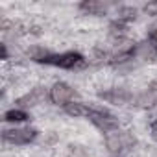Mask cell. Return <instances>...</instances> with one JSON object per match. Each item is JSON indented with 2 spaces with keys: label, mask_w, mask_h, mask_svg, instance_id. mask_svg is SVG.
I'll return each instance as SVG.
<instances>
[{
  "label": "cell",
  "mask_w": 157,
  "mask_h": 157,
  "mask_svg": "<svg viewBox=\"0 0 157 157\" xmlns=\"http://www.w3.org/2000/svg\"><path fill=\"white\" fill-rule=\"evenodd\" d=\"M135 144V137L129 131H111L105 135V146L109 151H122L126 148H131Z\"/></svg>",
  "instance_id": "obj_2"
},
{
  "label": "cell",
  "mask_w": 157,
  "mask_h": 157,
  "mask_svg": "<svg viewBox=\"0 0 157 157\" xmlns=\"http://www.w3.org/2000/svg\"><path fill=\"white\" fill-rule=\"evenodd\" d=\"M109 33H111V37L118 39V41L124 39L126 33H128V26H126V22H120V21L111 22V26H109Z\"/></svg>",
  "instance_id": "obj_12"
},
{
  "label": "cell",
  "mask_w": 157,
  "mask_h": 157,
  "mask_svg": "<svg viewBox=\"0 0 157 157\" xmlns=\"http://www.w3.org/2000/svg\"><path fill=\"white\" fill-rule=\"evenodd\" d=\"M133 56L137 59H142V61H151L157 57V44H153L151 41H144V43H139L135 48H133Z\"/></svg>",
  "instance_id": "obj_8"
},
{
  "label": "cell",
  "mask_w": 157,
  "mask_h": 157,
  "mask_svg": "<svg viewBox=\"0 0 157 157\" xmlns=\"http://www.w3.org/2000/svg\"><path fill=\"white\" fill-rule=\"evenodd\" d=\"M89 111L91 109L87 105H83L82 102H74V100L65 105V113L70 117H89Z\"/></svg>",
  "instance_id": "obj_10"
},
{
  "label": "cell",
  "mask_w": 157,
  "mask_h": 157,
  "mask_svg": "<svg viewBox=\"0 0 157 157\" xmlns=\"http://www.w3.org/2000/svg\"><path fill=\"white\" fill-rule=\"evenodd\" d=\"M100 98L113 104V105H124L128 102H133L135 96H131V93H128L126 89L118 87V89H111V91H105V93H100Z\"/></svg>",
  "instance_id": "obj_7"
},
{
  "label": "cell",
  "mask_w": 157,
  "mask_h": 157,
  "mask_svg": "<svg viewBox=\"0 0 157 157\" xmlns=\"http://www.w3.org/2000/svg\"><path fill=\"white\" fill-rule=\"evenodd\" d=\"M117 15H118L117 21H120V22H129V21H135V19H137V10H135L133 6H120L118 11H117Z\"/></svg>",
  "instance_id": "obj_11"
},
{
  "label": "cell",
  "mask_w": 157,
  "mask_h": 157,
  "mask_svg": "<svg viewBox=\"0 0 157 157\" xmlns=\"http://www.w3.org/2000/svg\"><path fill=\"white\" fill-rule=\"evenodd\" d=\"M109 2H102V0H85L82 2V11L89 13V15H105L109 10Z\"/></svg>",
  "instance_id": "obj_9"
},
{
  "label": "cell",
  "mask_w": 157,
  "mask_h": 157,
  "mask_svg": "<svg viewBox=\"0 0 157 157\" xmlns=\"http://www.w3.org/2000/svg\"><path fill=\"white\" fill-rule=\"evenodd\" d=\"M37 137V129L33 128H13V129H4L2 131V139L6 142L22 146V144H30L32 140H35Z\"/></svg>",
  "instance_id": "obj_3"
},
{
  "label": "cell",
  "mask_w": 157,
  "mask_h": 157,
  "mask_svg": "<svg viewBox=\"0 0 157 157\" xmlns=\"http://www.w3.org/2000/svg\"><path fill=\"white\" fill-rule=\"evenodd\" d=\"M0 50H2V59H8V48H6V44H0Z\"/></svg>",
  "instance_id": "obj_16"
},
{
  "label": "cell",
  "mask_w": 157,
  "mask_h": 157,
  "mask_svg": "<svg viewBox=\"0 0 157 157\" xmlns=\"http://www.w3.org/2000/svg\"><path fill=\"white\" fill-rule=\"evenodd\" d=\"M150 133H151V137H153V140H157V120L150 126Z\"/></svg>",
  "instance_id": "obj_15"
},
{
  "label": "cell",
  "mask_w": 157,
  "mask_h": 157,
  "mask_svg": "<svg viewBox=\"0 0 157 157\" xmlns=\"http://www.w3.org/2000/svg\"><path fill=\"white\" fill-rule=\"evenodd\" d=\"M151 43H153V44H157V30L151 33Z\"/></svg>",
  "instance_id": "obj_17"
},
{
  "label": "cell",
  "mask_w": 157,
  "mask_h": 157,
  "mask_svg": "<svg viewBox=\"0 0 157 157\" xmlns=\"http://www.w3.org/2000/svg\"><path fill=\"white\" fill-rule=\"evenodd\" d=\"M46 96H50V91H46V87H35L28 94L21 96L17 100V104H19V107H32V105H37L43 100H46Z\"/></svg>",
  "instance_id": "obj_6"
},
{
  "label": "cell",
  "mask_w": 157,
  "mask_h": 157,
  "mask_svg": "<svg viewBox=\"0 0 157 157\" xmlns=\"http://www.w3.org/2000/svg\"><path fill=\"white\" fill-rule=\"evenodd\" d=\"M44 65H52V67H59V68H76V67H82L83 65V57L82 54L78 52H65V54H48L43 61Z\"/></svg>",
  "instance_id": "obj_1"
},
{
  "label": "cell",
  "mask_w": 157,
  "mask_h": 157,
  "mask_svg": "<svg viewBox=\"0 0 157 157\" xmlns=\"http://www.w3.org/2000/svg\"><path fill=\"white\" fill-rule=\"evenodd\" d=\"M89 120L98 129H102L105 133H111V131L118 129V120L113 115H109L107 111H104V109H91L89 111Z\"/></svg>",
  "instance_id": "obj_4"
},
{
  "label": "cell",
  "mask_w": 157,
  "mask_h": 157,
  "mask_svg": "<svg viewBox=\"0 0 157 157\" xmlns=\"http://www.w3.org/2000/svg\"><path fill=\"white\" fill-rule=\"evenodd\" d=\"M74 96H76V91L70 85L63 83V82H57V83H54L50 87V100L54 104H57V105H63L65 107L68 102H72Z\"/></svg>",
  "instance_id": "obj_5"
},
{
  "label": "cell",
  "mask_w": 157,
  "mask_h": 157,
  "mask_svg": "<svg viewBox=\"0 0 157 157\" xmlns=\"http://www.w3.org/2000/svg\"><path fill=\"white\" fill-rule=\"evenodd\" d=\"M28 118H30V115L24 109H11V111L4 113V120L6 122H24Z\"/></svg>",
  "instance_id": "obj_13"
},
{
  "label": "cell",
  "mask_w": 157,
  "mask_h": 157,
  "mask_svg": "<svg viewBox=\"0 0 157 157\" xmlns=\"http://www.w3.org/2000/svg\"><path fill=\"white\" fill-rule=\"evenodd\" d=\"M144 11H146L148 15H157V2H148V4L144 6Z\"/></svg>",
  "instance_id": "obj_14"
}]
</instances>
